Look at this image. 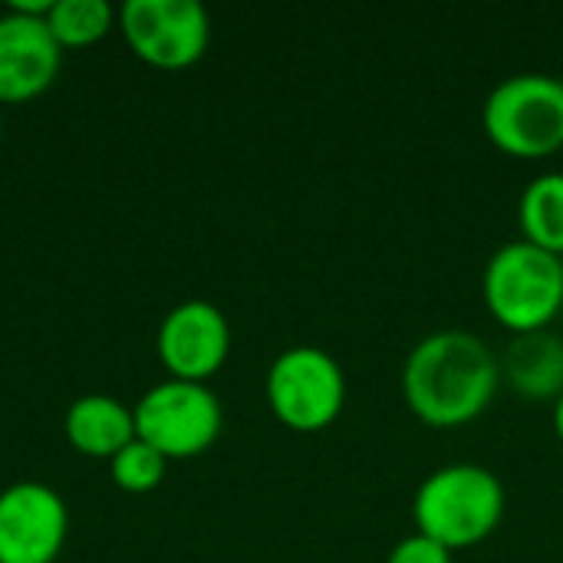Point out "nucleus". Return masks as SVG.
<instances>
[{
    "label": "nucleus",
    "mask_w": 563,
    "mask_h": 563,
    "mask_svg": "<svg viewBox=\"0 0 563 563\" xmlns=\"http://www.w3.org/2000/svg\"><path fill=\"white\" fill-rule=\"evenodd\" d=\"M498 379L501 366L482 336L468 330H439L409 350L402 396L426 426L455 429L488 409Z\"/></svg>",
    "instance_id": "obj_1"
},
{
    "label": "nucleus",
    "mask_w": 563,
    "mask_h": 563,
    "mask_svg": "<svg viewBox=\"0 0 563 563\" xmlns=\"http://www.w3.org/2000/svg\"><path fill=\"white\" fill-rule=\"evenodd\" d=\"M505 485L485 465L459 462L435 468L416 492L412 518L419 534L452 554L485 541L505 518Z\"/></svg>",
    "instance_id": "obj_2"
},
{
    "label": "nucleus",
    "mask_w": 563,
    "mask_h": 563,
    "mask_svg": "<svg viewBox=\"0 0 563 563\" xmlns=\"http://www.w3.org/2000/svg\"><path fill=\"white\" fill-rule=\"evenodd\" d=\"M485 303L515 333L548 330L563 307V261L525 238L508 241L485 264Z\"/></svg>",
    "instance_id": "obj_3"
},
{
    "label": "nucleus",
    "mask_w": 563,
    "mask_h": 563,
    "mask_svg": "<svg viewBox=\"0 0 563 563\" xmlns=\"http://www.w3.org/2000/svg\"><path fill=\"white\" fill-rule=\"evenodd\" d=\"M488 139L518 158H544L563 145V79L518 73L501 79L482 109Z\"/></svg>",
    "instance_id": "obj_4"
},
{
    "label": "nucleus",
    "mask_w": 563,
    "mask_h": 563,
    "mask_svg": "<svg viewBox=\"0 0 563 563\" xmlns=\"http://www.w3.org/2000/svg\"><path fill=\"white\" fill-rule=\"evenodd\" d=\"M135 439L152 445L165 462L205 455L224 426V409L208 383L162 379L132 406Z\"/></svg>",
    "instance_id": "obj_5"
},
{
    "label": "nucleus",
    "mask_w": 563,
    "mask_h": 563,
    "mask_svg": "<svg viewBox=\"0 0 563 563\" xmlns=\"http://www.w3.org/2000/svg\"><path fill=\"white\" fill-rule=\"evenodd\" d=\"M264 389L274 416L294 432L327 429L330 422H336L346 402L343 366L313 343L284 350L271 363Z\"/></svg>",
    "instance_id": "obj_6"
},
{
    "label": "nucleus",
    "mask_w": 563,
    "mask_h": 563,
    "mask_svg": "<svg viewBox=\"0 0 563 563\" xmlns=\"http://www.w3.org/2000/svg\"><path fill=\"white\" fill-rule=\"evenodd\" d=\"M129 49L165 73L195 66L211 43V16L198 0H129L119 7Z\"/></svg>",
    "instance_id": "obj_7"
},
{
    "label": "nucleus",
    "mask_w": 563,
    "mask_h": 563,
    "mask_svg": "<svg viewBox=\"0 0 563 563\" xmlns=\"http://www.w3.org/2000/svg\"><path fill=\"white\" fill-rule=\"evenodd\" d=\"M69 534L63 495L43 482L0 492V563H56Z\"/></svg>",
    "instance_id": "obj_8"
},
{
    "label": "nucleus",
    "mask_w": 563,
    "mask_h": 563,
    "mask_svg": "<svg viewBox=\"0 0 563 563\" xmlns=\"http://www.w3.org/2000/svg\"><path fill=\"white\" fill-rule=\"evenodd\" d=\"M155 353L168 379L208 383L231 353L228 317L208 300H185L158 323Z\"/></svg>",
    "instance_id": "obj_9"
},
{
    "label": "nucleus",
    "mask_w": 563,
    "mask_h": 563,
    "mask_svg": "<svg viewBox=\"0 0 563 563\" xmlns=\"http://www.w3.org/2000/svg\"><path fill=\"white\" fill-rule=\"evenodd\" d=\"M63 49L46 16H26L7 7L0 16V106L40 99L59 76Z\"/></svg>",
    "instance_id": "obj_10"
},
{
    "label": "nucleus",
    "mask_w": 563,
    "mask_h": 563,
    "mask_svg": "<svg viewBox=\"0 0 563 563\" xmlns=\"http://www.w3.org/2000/svg\"><path fill=\"white\" fill-rule=\"evenodd\" d=\"M63 432L73 452L112 462L129 442H135V416L115 396L89 393L66 409Z\"/></svg>",
    "instance_id": "obj_11"
},
{
    "label": "nucleus",
    "mask_w": 563,
    "mask_h": 563,
    "mask_svg": "<svg viewBox=\"0 0 563 563\" xmlns=\"http://www.w3.org/2000/svg\"><path fill=\"white\" fill-rule=\"evenodd\" d=\"M511 386L528 399H558L563 393V340L551 330L518 333L505 353Z\"/></svg>",
    "instance_id": "obj_12"
},
{
    "label": "nucleus",
    "mask_w": 563,
    "mask_h": 563,
    "mask_svg": "<svg viewBox=\"0 0 563 563\" xmlns=\"http://www.w3.org/2000/svg\"><path fill=\"white\" fill-rule=\"evenodd\" d=\"M525 241L563 257V172H544L528 181L518 205Z\"/></svg>",
    "instance_id": "obj_13"
},
{
    "label": "nucleus",
    "mask_w": 563,
    "mask_h": 563,
    "mask_svg": "<svg viewBox=\"0 0 563 563\" xmlns=\"http://www.w3.org/2000/svg\"><path fill=\"white\" fill-rule=\"evenodd\" d=\"M46 26L59 49H86L119 26V10L106 0H53Z\"/></svg>",
    "instance_id": "obj_14"
},
{
    "label": "nucleus",
    "mask_w": 563,
    "mask_h": 563,
    "mask_svg": "<svg viewBox=\"0 0 563 563\" xmlns=\"http://www.w3.org/2000/svg\"><path fill=\"white\" fill-rule=\"evenodd\" d=\"M165 468L168 462L145 442H129L112 462H109V472H112V482L115 488H122L125 495H148L155 492L162 482H165Z\"/></svg>",
    "instance_id": "obj_15"
},
{
    "label": "nucleus",
    "mask_w": 563,
    "mask_h": 563,
    "mask_svg": "<svg viewBox=\"0 0 563 563\" xmlns=\"http://www.w3.org/2000/svg\"><path fill=\"white\" fill-rule=\"evenodd\" d=\"M386 563H452V551L426 534H409L389 551Z\"/></svg>",
    "instance_id": "obj_16"
},
{
    "label": "nucleus",
    "mask_w": 563,
    "mask_h": 563,
    "mask_svg": "<svg viewBox=\"0 0 563 563\" xmlns=\"http://www.w3.org/2000/svg\"><path fill=\"white\" fill-rule=\"evenodd\" d=\"M554 429H558V435H561L563 442V393L554 399Z\"/></svg>",
    "instance_id": "obj_17"
},
{
    "label": "nucleus",
    "mask_w": 563,
    "mask_h": 563,
    "mask_svg": "<svg viewBox=\"0 0 563 563\" xmlns=\"http://www.w3.org/2000/svg\"><path fill=\"white\" fill-rule=\"evenodd\" d=\"M561 261H563V257H561Z\"/></svg>",
    "instance_id": "obj_18"
}]
</instances>
